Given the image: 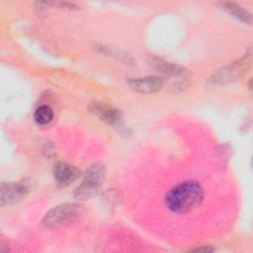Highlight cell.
Returning <instances> with one entry per match:
<instances>
[{
    "instance_id": "cell-1",
    "label": "cell",
    "mask_w": 253,
    "mask_h": 253,
    "mask_svg": "<svg viewBox=\"0 0 253 253\" xmlns=\"http://www.w3.org/2000/svg\"><path fill=\"white\" fill-rule=\"evenodd\" d=\"M204 189L194 180L184 181L173 187L165 196L166 208L175 213H186L203 202Z\"/></svg>"
},
{
    "instance_id": "cell-2",
    "label": "cell",
    "mask_w": 253,
    "mask_h": 253,
    "mask_svg": "<svg viewBox=\"0 0 253 253\" xmlns=\"http://www.w3.org/2000/svg\"><path fill=\"white\" fill-rule=\"evenodd\" d=\"M105 180V167L101 163H94L86 170L81 184L75 189L73 196L78 201H86L94 197Z\"/></svg>"
},
{
    "instance_id": "cell-3",
    "label": "cell",
    "mask_w": 253,
    "mask_h": 253,
    "mask_svg": "<svg viewBox=\"0 0 253 253\" xmlns=\"http://www.w3.org/2000/svg\"><path fill=\"white\" fill-rule=\"evenodd\" d=\"M82 211L83 208L79 204L59 205L45 213L42 222L46 227H59L74 221Z\"/></svg>"
},
{
    "instance_id": "cell-4",
    "label": "cell",
    "mask_w": 253,
    "mask_h": 253,
    "mask_svg": "<svg viewBox=\"0 0 253 253\" xmlns=\"http://www.w3.org/2000/svg\"><path fill=\"white\" fill-rule=\"evenodd\" d=\"M30 191V183L27 179H23L14 183H3L1 185V206H10L21 201Z\"/></svg>"
},
{
    "instance_id": "cell-5",
    "label": "cell",
    "mask_w": 253,
    "mask_h": 253,
    "mask_svg": "<svg viewBox=\"0 0 253 253\" xmlns=\"http://www.w3.org/2000/svg\"><path fill=\"white\" fill-rule=\"evenodd\" d=\"M52 174L57 185L60 187H66L79 177L80 172L76 167L60 161L54 165Z\"/></svg>"
},
{
    "instance_id": "cell-6",
    "label": "cell",
    "mask_w": 253,
    "mask_h": 253,
    "mask_svg": "<svg viewBox=\"0 0 253 253\" xmlns=\"http://www.w3.org/2000/svg\"><path fill=\"white\" fill-rule=\"evenodd\" d=\"M126 84L130 89L139 93H154L162 88L163 80L156 76H146L128 79Z\"/></svg>"
},
{
    "instance_id": "cell-7",
    "label": "cell",
    "mask_w": 253,
    "mask_h": 253,
    "mask_svg": "<svg viewBox=\"0 0 253 253\" xmlns=\"http://www.w3.org/2000/svg\"><path fill=\"white\" fill-rule=\"evenodd\" d=\"M92 112L96 114L102 121L114 126H122V114L120 111L106 106L102 104H94Z\"/></svg>"
},
{
    "instance_id": "cell-8",
    "label": "cell",
    "mask_w": 253,
    "mask_h": 253,
    "mask_svg": "<svg viewBox=\"0 0 253 253\" xmlns=\"http://www.w3.org/2000/svg\"><path fill=\"white\" fill-rule=\"evenodd\" d=\"M221 7L224 11H226L229 15H231L235 19H238L239 21L246 24L252 23L251 14L247 10H245L243 7L239 6L238 4H235L232 2H225L221 4Z\"/></svg>"
},
{
    "instance_id": "cell-9",
    "label": "cell",
    "mask_w": 253,
    "mask_h": 253,
    "mask_svg": "<svg viewBox=\"0 0 253 253\" xmlns=\"http://www.w3.org/2000/svg\"><path fill=\"white\" fill-rule=\"evenodd\" d=\"M150 64L153 65L156 69L167 73V74H171V75H183L185 73V70L183 67L177 65V64H173L167 61H164L160 58L157 57H152L149 60Z\"/></svg>"
},
{
    "instance_id": "cell-10",
    "label": "cell",
    "mask_w": 253,
    "mask_h": 253,
    "mask_svg": "<svg viewBox=\"0 0 253 253\" xmlns=\"http://www.w3.org/2000/svg\"><path fill=\"white\" fill-rule=\"evenodd\" d=\"M53 119V111L47 105L40 106L34 114V120L38 125H47Z\"/></svg>"
},
{
    "instance_id": "cell-11",
    "label": "cell",
    "mask_w": 253,
    "mask_h": 253,
    "mask_svg": "<svg viewBox=\"0 0 253 253\" xmlns=\"http://www.w3.org/2000/svg\"><path fill=\"white\" fill-rule=\"evenodd\" d=\"M212 248H208V247H204V248H197L195 249V251H212Z\"/></svg>"
}]
</instances>
